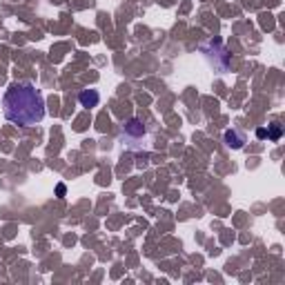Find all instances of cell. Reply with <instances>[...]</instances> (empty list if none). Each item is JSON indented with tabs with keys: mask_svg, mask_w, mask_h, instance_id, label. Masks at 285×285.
I'll return each instance as SVG.
<instances>
[{
	"mask_svg": "<svg viewBox=\"0 0 285 285\" xmlns=\"http://www.w3.org/2000/svg\"><path fill=\"white\" fill-rule=\"evenodd\" d=\"M5 118L20 127H34L45 118V98L31 82H14L2 96Z\"/></svg>",
	"mask_w": 285,
	"mask_h": 285,
	"instance_id": "6da1fadb",
	"label": "cell"
},
{
	"mask_svg": "<svg viewBox=\"0 0 285 285\" xmlns=\"http://www.w3.org/2000/svg\"><path fill=\"white\" fill-rule=\"evenodd\" d=\"M78 103H80L82 107H96L98 103H101V94H98L96 89H82V92L78 94Z\"/></svg>",
	"mask_w": 285,
	"mask_h": 285,
	"instance_id": "7a4b0ae2",
	"label": "cell"
},
{
	"mask_svg": "<svg viewBox=\"0 0 285 285\" xmlns=\"http://www.w3.org/2000/svg\"><path fill=\"white\" fill-rule=\"evenodd\" d=\"M243 143H245V138H243L238 131H234V130H227L225 131V145L227 147H232V150H241Z\"/></svg>",
	"mask_w": 285,
	"mask_h": 285,
	"instance_id": "3957f363",
	"label": "cell"
},
{
	"mask_svg": "<svg viewBox=\"0 0 285 285\" xmlns=\"http://www.w3.org/2000/svg\"><path fill=\"white\" fill-rule=\"evenodd\" d=\"M125 131H127V134H143V131H145V127H143V123H140L138 118H134V121L127 123Z\"/></svg>",
	"mask_w": 285,
	"mask_h": 285,
	"instance_id": "277c9868",
	"label": "cell"
},
{
	"mask_svg": "<svg viewBox=\"0 0 285 285\" xmlns=\"http://www.w3.org/2000/svg\"><path fill=\"white\" fill-rule=\"evenodd\" d=\"M281 134H283V127H281L279 123H272V125H270V131H265V136H267L270 140H279Z\"/></svg>",
	"mask_w": 285,
	"mask_h": 285,
	"instance_id": "5b68a950",
	"label": "cell"
},
{
	"mask_svg": "<svg viewBox=\"0 0 285 285\" xmlns=\"http://www.w3.org/2000/svg\"><path fill=\"white\" fill-rule=\"evenodd\" d=\"M56 192H58V196H65V185H58V187H56Z\"/></svg>",
	"mask_w": 285,
	"mask_h": 285,
	"instance_id": "8992f818",
	"label": "cell"
},
{
	"mask_svg": "<svg viewBox=\"0 0 285 285\" xmlns=\"http://www.w3.org/2000/svg\"><path fill=\"white\" fill-rule=\"evenodd\" d=\"M265 131L267 130H259V131H256V136H259V138H265Z\"/></svg>",
	"mask_w": 285,
	"mask_h": 285,
	"instance_id": "52a82bcc",
	"label": "cell"
}]
</instances>
